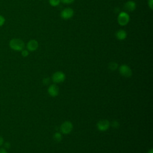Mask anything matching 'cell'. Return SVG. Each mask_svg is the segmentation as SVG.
Masks as SVG:
<instances>
[{
	"label": "cell",
	"instance_id": "ba28073f",
	"mask_svg": "<svg viewBox=\"0 0 153 153\" xmlns=\"http://www.w3.org/2000/svg\"><path fill=\"white\" fill-rule=\"evenodd\" d=\"M59 89L56 84H51L48 88V93L52 97H56L59 94Z\"/></svg>",
	"mask_w": 153,
	"mask_h": 153
},
{
	"label": "cell",
	"instance_id": "5bb4252c",
	"mask_svg": "<svg viewBox=\"0 0 153 153\" xmlns=\"http://www.w3.org/2000/svg\"><path fill=\"white\" fill-rule=\"evenodd\" d=\"M60 0H49L50 4L53 7H56L59 5Z\"/></svg>",
	"mask_w": 153,
	"mask_h": 153
},
{
	"label": "cell",
	"instance_id": "9a60e30c",
	"mask_svg": "<svg viewBox=\"0 0 153 153\" xmlns=\"http://www.w3.org/2000/svg\"><path fill=\"white\" fill-rule=\"evenodd\" d=\"M29 55V51L27 50H22V56L23 57H27Z\"/></svg>",
	"mask_w": 153,
	"mask_h": 153
},
{
	"label": "cell",
	"instance_id": "52a82bcc",
	"mask_svg": "<svg viewBox=\"0 0 153 153\" xmlns=\"http://www.w3.org/2000/svg\"><path fill=\"white\" fill-rule=\"evenodd\" d=\"M74 12L71 8H66L60 13V17L64 20H68L72 17Z\"/></svg>",
	"mask_w": 153,
	"mask_h": 153
},
{
	"label": "cell",
	"instance_id": "44dd1931",
	"mask_svg": "<svg viewBox=\"0 0 153 153\" xmlns=\"http://www.w3.org/2000/svg\"><path fill=\"white\" fill-rule=\"evenodd\" d=\"M112 126H113L114 127H118V122L116 121H113V122H112Z\"/></svg>",
	"mask_w": 153,
	"mask_h": 153
},
{
	"label": "cell",
	"instance_id": "7402d4cb",
	"mask_svg": "<svg viewBox=\"0 0 153 153\" xmlns=\"http://www.w3.org/2000/svg\"><path fill=\"white\" fill-rule=\"evenodd\" d=\"M4 139L3 137L0 135V146H1L4 144Z\"/></svg>",
	"mask_w": 153,
	"mask_h": 153
},
{
	"label": "cell",
	"instance_id": "e0dca14e",
	"mask_svg": "<svg viewBox=\"0 0 153 153\" xmlns=\"http://www.w3.org/2000/svg\"><path fill=\"white\" fill-rule=\"evenodd\" d=\"M75 0H60V2H62L63 4H69L72 3Z\"/></svg>",
	"mask_w": 153,
	"mask_h": 153
},
{
	"label": "cell",
	"instance_id": "9c48e42d",
	"mask_svg": "<svg viewBox=\"0 0 153 153\" xmlns=\"http://www.w3.org/2000/svg\"><path fill=\"white\" fill-rule=\"evenodd\" d=\"M26 47L27 50L30 51H33L38 48V42L35 39H31L27 43Z\"/></svg>",
	"mask_w": 153,
	"mask_h": 153
},
{
	"label": "cell",
	"instance_id": "cb8c5ba5",
	"mask_svg": "<svg viewBox=\"0 0 153 153\" xmlns=\"http://www.w3.org/2000/svg\"><path fill=\"white\" fill-rule=\"evenodd\" d=\"M148 153H152V149H151Z\"/></svg>",
	"mask_w": 153,
	"mask_h": 153
},
{
	"label": "cell",
	"instance_id": "3957f363",
	"mask_svg": "<svg viewBox=\"0 0 153 153\" xmlns=\"http://www.w3.org/2000/svg\"><path fill=\"white\" fill-rule=\"evenodd\" d=\"M73 128V125L71 122L69 121H65L60 126V131L63 134H69L70 133Z\"/></svg>",
	"mask_w": 153,
	"mask_h": 153
},
{
	"label": "cell",
	"instance_id": "277c9868",
	"mask_svg": "<svg viewBox=\"0 0 153 153\" xmlns=\"http://www.w3.org/2000/svg\"><path fill=\"white\" fill-rule=\"evenodd\" d=\"M119 72L120 74L126 77H130L132 75V71L127 65H122L120 66Z\"/></svg>",
	"mask_w": 153,
	"mask_h": 153
},
{
	"label": "cell",
	"instance_id": "7c38bea8",
	"mask_svg": "<svg viewBox=\"0 0 153 153\" xmlns=\"http://www.w3.org/2000/svg\"><path fill=\"white\" fill-rule=\"evenodd\" d=\"M108 68L111 71H115L118 68V64L116 62H112L111 63H109L108 65Z\"/></svg>",
	"mask_w": 153,
	"mask_h": 153
},
{
	"label": "cell",
	"instance_id": "ac0fdd59",
	"mask_svg": "<svg viewBox=\"0 0 153 153\" xmlns=\"http://www.w3.org/2000/svg\"><path fill=\"white\" fill-rule=\"evenodd\" d=\"M148 6L152 10L153 8V0H148Z\"/></svg>",
	"mask_w": 153,
	"mask_h": 153
},
{
	"label": "cell",
	"instance_id": "2e32d148",
	"mask_svg": "<svg viewBox=\"0 0 153 153\" xmlns=\"http://www.w3.org/2000/svg\"><path fill=\"white\" fill-rule=\"evenodd\" d=\"M5 22V19L4 16L0 15V26H2Z\"/></svg>",
	"mask_w": 153,
	"mask_h": 153
},
{
	"label": "cell",
	"instance_id": "603a6c76",
	"mask_svg": "<svg viewBox=\"0 0 153 153\" xmlns=\"http://www.w3.org/2000/svg\"><path fill=\"white\" fill-rule=\"evenodd\" d=\"M4 146H5V148H9L10 147V143H9V142H5V143H4Z\"/></svg>",
	"mask_w": 153,
	"mask_h": 153
},
{
	"label": "cell",
	"instance_id": "8992f818",
	"mask_svg": "<svg viewBox=\"0 0 153 153\" xmlns=\"http://www.w3.org/2000/svg\"><path fill=\"white\" fill-rule=\"evenodd\" d=\"M110 126V123L108 120H101L97 123V127L100 131H106L109 128Z\"/></svg>",
	"mask_w": 153,
	"mask_h": 153
},
{
	"label": "cell",
	"instance_id": "4fadbf2b",
	"mask_svg": "<svg viewBox=\"0 0 153 153\" xmlns=\"http://www.w3.org/2000/svg\"><path fill=\"white\" fill-rule=\"evenodd\" d=\"M53 139L54 140L56 141V142H60L62 139V135L60 133H56L54 136H53Z\"/></svg>",
	"mask_w": 153,
	"mask_h": 153
},
{
	"label": "cell",
	"instance_id": "30bf717a",
	"mask_svg": "<svg viewBox=\"0 0 153 153\" xmlns=\"http://www.w3.org/2000/svg\"><path fill=\"white\" fill-rule=\"evenodd\" d=\"M136 3L132 1H128L124 4V8L127 11H133L136 9Z\"/></svg>",
	"mask_w": 153,
	"mask_h": 153
},
{
	"label": "cell",
	"instance_id": "ffe728a7",
	"mask_svg": "<svg viewBox=\"0 0 153 153\" xmlns=\"http://www.w3.org/2000/svg\"><path fill=\"white\" fill-rule=\"evenodd\" d=\"M0 153H8V152L5 148H0Z\"/></svg>",
	"mask_w": 153,
	"mask_h": 153
},
{
	"label": "cell",
	"instance_id": "6da1fadb",
	"mask_svg": "<svg viewBox=\"0 0 153 153\" xmlns=\"http://www.w3.org/2000/svg\"><path fill=\"white\" fill-rule=\"evenodd\" d=\"M9 46L12 50L14 51H20L24 49L25 43L20 39L13 38L10 40L9 42Z\"/></svg>",
	"mask_w": 153,
	"mask_h": 153
},
{
	"label": "cell",
	"instance_id": "7a4b0ae2",
	"mask_svg": "<svg viewBox=\"0 0 153 153\" xmlns=\"http://www.w3.org/2000/svg\"><path fill=\"white\" fill-rule=\"evenodd\" d=\"M118 23L121 26H125L130 21V16L126 12L123 11L119 13L117 18Z\"/></svg>",
	"mask_w": 153,
	"mask_h": 153
},
{
	"label": "cell",
	"instance_id": "8fae6325",
	"mask_svg": "<svg viewBox=\"0 0 153 153\" xmlns=\"http://www.w3.org/2000/svg\"><path fill=\"white\" fill-rule=\"evenodd\" d=\"M115 36L118 40H124L127 37V32L124 30L120 29L116 32Z\"/></svg>",
	"mask_w": 153,
	"mask_h": 153
},
{
	"label": "cell",
	"instance_id": "d6986e66",
	"mask_svg": "<svg viewBox=\"0 0 153 153\" xmlns=\"http://www.w3.org/2000/svg\"><path fill=\"white\" fill-rule=\"evenodd\" d=\"M43 83L44 84H48L50 83V78H45L43 79Z\"/></svg>",
	"mask_w": 153,
	"mask_h": 153
},
{
	"label": "cell",
	"instance_id": "5b68a950",
	"mask_svg": "<svg viewBox=\"0 0 153 153\" xmlns=\"http://www.w3.org/2000/svg\"><path fill=\"white\" fill-rule=\"evenodd\" d=\"M51 79L54 83H60L65 79V75L61 71H57L53 74Z\"/></svg>",
	"mask_w": 153,
	"mask_h": 153
}]
</instances>
